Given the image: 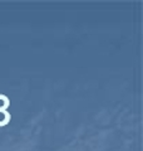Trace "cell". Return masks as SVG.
Segmentation results:
<instances>
[{"label": "cell", "mask_w": 143, "mask_h": 151, "mask_svg": "<svg viewBox=\"0 0 143 151\" xmlns=\"http://www.w3.org/2000/svg\"><path fill=\"white\" fill-rule=\"evenodd\" d=\"M3 113H4V116H5V119H4L3 121H0V127H3V126L8 125L9 122H10V120H11V115H10V113H9V112L4 111Z\"/></svg>", "instance_id": "cell-1"}]
</instances>
